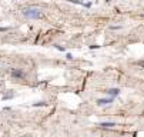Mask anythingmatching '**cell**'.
Masks as SVG:
<instances>
[{"instance_id": "5", "label": "cell", "mask_w": 144, "mask_h": 137, "mask_svg": "<svg viewBox=\"0 0 144 137\" xmlns=\"http://www.w3.org/2000/svg\"><path fill=\"white\" fill-rule=\"evenodd\" d=\"M100 126H101V127H104V128H110V127H113V126H116V123L109 121V123H101Z\"/></svg>"}, {"instance_id": "3", "label": "cell", "mask_w": 144, "mask_h": 137, "mask_svg": "<svg viewBox=\"0 0 144 137\" xmlns=\"http://www.w3.org/2000/svg\"><path fill=\"white\" fill-rule=\"evenodd\" d=\"M12 76H13L14 79H22L23 76H24V73H23L22 70H19V69H14V70L12 71Z\"/></svg>"}, {"instance_id": "4", "label": "cell", "mask_w": 144, "mask_h": 137, "mask_svg": "<svg viewBox=\"0 0 144 137\" xmlns=\"http://www.w3.org/2000/svg\"><path fill=\"white\" fill-rule=\"evenodd\" d=\"M107 94H110V96L114 99V96L118 94V88H110V90H107Z\"/></svg>"}, {"instance_id": "2", "label": "cell", "mask_w": 144, "mask_h": 137, "mask_svg": "<svg viewBox=\"0 0 144 137\" xmlns=\"http://www.w3.org/2000/svg\"><path fill=\"white\" fill-rule=\"evenodd\" d=\"M113 100H114L113 97H109V99H100V100H97V104H99V106H104V104L113 103Z\"/></svg>"}, {"instance_id": "1", "label": "cell", "mask_w": 144, "mask_h": 137, "mask_svg": "<svg viewBox=\"0 0 144 137\" xmlns=\"http://www.w3.org/2000/svg\"><path fill=\"white\" fill-rule=\"evenodd\" d=\"M23 14H24L27 19H39L40 16H41V12H40V9H37V7L30 6V7L23 9Z\"/></svg>"}]
</instances>
